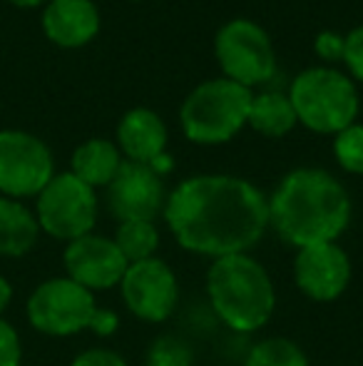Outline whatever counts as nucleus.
<instances>
[{
    "instance_id": "obj_12",
    "label": "nucleus",
    "mask_w": 363,
    "mask_h": 366,
    "mask_svg": "<svg viewBox=\"0 0 363 366\" xmlns=\"http://www.w3.org/2000/svg\"><path fill=\"white\" fill-rule=\"evenodd\" d=\"M63 259L70 280L90 292L117 287L130 267L122 252L117 249L115 239L97 234H85L70 242Z\"/></svg>"
},
{
    "instance_id": "obj_8",
    "label": "nucleus",
    "mask_w": 363,
    "mask_h": 366,
    "mask_svg": "<svg viewBox=\"0 0 363 366\" xmlns=\"http://www.w3.org/2000/svg\"><path fill=\"white\" fill-rule=\"evenodd\" d=\"M217 60L227 80L252 87L267 82L276 70V55L267 30L252 20H232L214 40Z\"/></svg>"
},
{
    "instance_id": "obj_21",
    "label": "nucleus",
    "mask_w": 363,
    "mask_h": 366,
    "mask_svg": "<svg viewBox=\"0 0 363 366\" xmlns=\"http://www.w3.org/2000/svg\"><path fill=\"white\" fill-rule=\"evenodd\" d=\"M334 152L346 172L363 174V125H351L336 135Z\"/></svg>"
},
{
    "instance_id": "obj_7",
    "label": "nucleus",
    "mask_w": 363,
    "mask_h": 366,
    "mask_svg": "<svg viewBox=\"0 0 363 366\" xmlns=\"http://www.w3.org/2000/svg\"><path fill=\"white\" fill-rule=\"evenodd\" d=\"M97 222V197L73 172L55 174L38 194V224L55 239L75 242L92 234Z\"/></svg>"
},
{
    "instance_id": "obj_11",
    "label": "nucleus",
    "mask_w": 363,
    "mask_h": 366,
    "mask_svg": "<svg viewBox=\"0 0 363 366\" xmlns=\"http://www.w3.org/2000/svg\"><path fill=\"white\" fill-rule=\"evenodd\" d=\"M107 202L120 222H152L165 207V184L147 164L127 159L107 184Z\"/></svg>"
},
{
    "instance_id": "obj_24",
    "label": "nucleus",
    "mask_w": 363,
    "mask_h": 366,
    "mask_svg": "<svg viewBox=\"0 0 363 366\" xmlns=\"http://www.w3.org/2000/svg\"><path fill=\"white\" fill-rule=\"evenodd\" d=\"M20 357H23V349H20L18 332L5 319H0V366H20Z\"/></svg>"
},
{
    "instance_id": "obj_27",
    "label": "nucleus",
    "mask_w": 363,
    "mask_h": 366,
    "mask_svg": "<svg viewBox=\"0 0 363 366\" xmlns=\"http://www.w3.org/2000/svg\"><path fill=\"white\" fill-rule=\"evenodd\" d=\"M10 297H13V290H10V285L8 282L0 277V314L8 309V304H10Z\"/></svg>"
},
{
    "instance_id": "obj_25",
    "label": "nucleus",
    "mask_w": 363,
    "mask_h": 366,
    "mask_svg": "<svg viewBox=\"0 0 363 366\" xmlns=\"http://www.w3.org/2000/svg\"><path fill=\"white\" fill-rule=\"evenodd\" d=\"M70 366H127V362L110 349H88Z\"/></svg>"
},
{
    "instance_id": "obj_6",
    "label": "nucleus",
    "mask_w": 363,
    "mask_h": 366,
    "mask_svg": "<svg viewBox=\"0 0 363 366\" xmlns=\"http://www.w3.org/2000/svg\"><path fill=\"white\" fill-rule=\"evenodd\" d=\"M296 120L321 135H339L359 115L354 82L339 70L311 68L296 75L289 92Z\"/></svg>"
},
{
    "instance_id": "obj_13",
    "label": "nucleus",
    "mask_w": 363,
    "mask_h": 366,
    "mask_svg": "<svg viewBox=\"0 0 363 366\" xmlns=\"http://www.w3.org/2000/svg\"><path fill=\"white\" fill-rule=\"evenodd\" d=\"M294 280L306 297L316 302H334L349 287L351 259L336 242L306 247L296 254Z\"/></svg>"
},
{
    "instance_id": "obj_20",
    "label": "nucleus",
    "mask_w": 363,
    "mask_h": 366,
    "mask_svg": "<svg viewBox=\"0 0 363 366\" xmlns=\"http://www.w3.org/2000/svg\"><path fill=\"white\" fill-rule=\"evenodd\" d=\"M244 366H309V359L291 339L272 337L254 344Z\"/></svg>"
},
{
    "instance_id": "obj_1",
    "label": "nucleus",
    "mask_w": 363,
    "mask_h": 366,
    "mask_svg": "<svg viewBox=\"0 0 363 366\" xmlns=\"http://www.w3.org/2000/svg\"><path fill=\"white\" fill-rule=\"evenodd\" d=\"M165 217L187 252L207 257L247 254L269 227L262 189L232 174H197L167 197Z\"/></svg>"
},
{
    "instance_id": "obj_5",
    "label": "nucleus",
    "mask_w": 363,
    "mask_h": 366,
    "mask_svg": "<svg viewBox=\"0 0 363 366\" xmlns=\"http://www.w3.org/2000/svg\"><path fill=\"white\" fill-rule=\"evenodd\" d=\"M249 107V87L237 85L227 77L202 82L182 105V130L197 145H219L232 140L247 125Z\"/></svg>"
},
{
    "instance_id": "obj_19",
    "label": "nucleus",
    "mask_w": 363,
    "mask_h": 366,
    "mask_svg": "<svg viewBox=\"0 0 363 366\" xmlns=\"http://www.w3.org/2000/svg\"><path fill=\"white\" fill-rule=\"evenodd\" d=\"M115 244L127 259V264L152 259L160 247V232L152 222H120Z\"/></svg>"
},
{
    "instance_id": "obj_15",
    "label": "nucleus",
    "mask_w": 363,
    "mask_h": 366,
    "mask_svg": "<svg viewBox=\"0 0 363 366\" xmlns=\"http://www.w3.org/2000/svg\"><path fill=\"white\" fill-rule=\"evenodd\" d=\"M117 140L130 162L150 164L167 149V127L160 115L147 107H135L120 120Z\"/></svg>"
},
{
    "instance_id": "obj_16",
    "label": "nucleus",
    "mask_w": 363,
    "mask_h": 366,
    "mask_svg": "<svg viewBox=\"0 0 363 366\" xmlns=\"http://www.w3.org/2000/svg\"><path fill=\"white\" fill-rule=\"evenodd\" d=\"M38 217L18 199L0 197V257H20L38 242Z\"/></svg>"
},
{
    "instance_id": "obj_28",
    "label": "nucleus",
    "mask_w": 363,
    "mask_h": 366,
    "mask_svg": "<svg viewBox=\"0 0 363 366\" xmlns=\"http://www.w3.org/2000/svg\"><path fill=\"white\" fill-rule=\"evenodd\" d=\"M13 5H18V8H35V5L45 3V0H10Z\"/></svg>"
},
{
    "instance_id": "obj_10",
    "label": "nucleus",
    "mask_w": 363,
    "mask_h": 366,
    "mask_svg": "<svg viewBox=\"0 0 363 366\" xmlns=\"http://www.w3.org/2000/svg\"><path fill=\"white\" fill-rule=\"evenodd\" d=\"M120 292L127 309L145 322H165L175 312L180 299L175 272L157 257L127 267Z\"/></svg>"
},
{
    "instance_id": "obj_26",
    "label": "nucleus",
    "mask_w": 363,
    "mask_h": 366,
    "mask_svg": "<svg viewBox=\"0 0 363 366\" xmlns=\"http://www.w3.org/2000/svg\"><path fill=\"white\" fill-rule=\"evenodd\" d=\"M344 43L346 40L341 38L339 33L324 30V33H319V38H316V53L324 60H341L344 58Z\"/></svg>"
},
{
    "instance_id": "obj_2",
    "label": "nucleus",
    "mask_w": 363,
    "mask_h": 366,
    "mask_svg": "<svg viewBox=\"0 0 363 366\" xmlns=\"http://www.w3.org/2000/svg\"><path fill=\"white\" fill-rule=\"evenodd\" d=\"M349 219V192L324 169H294L269 199V224L296 249L336 242Z\"/></svg>"
},
{
    "instance_id": "obj_3",
    "label": "nucleus",
    "mask_w": 363,
    "mask_h": 366,
    "mask_svg": "<svg viewBox=\"0 0 363 366\" xmlns=\"http://www.w3.org/2000/svg\"><path fill=\"white\" fill-rule=\"evenodd\" d=\"M207 294L217 317L242 334L262 329L276 304L272 277L249 254L214 259L207 274Z\"/></svg>"
},
{
    "instance_id": "obj_18",
    "label": "nucleus",
    "mask_w": 363,
    "mask_h": 366,
    "mask_svg": "<svg viewBox=\"0 0 363 366\" xmlns=\"http://www.w3.org/2000/svg\"><path fill=\"white\" fill-rule=\"evenodd\" d=\"M249 125L267 137H281L296 125V112L291 107V100L281 92H262L252 97L249 107Z\"/></svg>"
},
{
    "instance_id": "obj_17",
    "label": "nucleus",
    "mask_w": 363,
    "mask_h": 366,
    "mask_svg": "<svg viewBox=\"0 0 363 366\" xmlns=\"http://www.w3.org/2000/svg\"><path fill=\"white\" fill-rule=\"evenodd\" d=\"M120 164V149L107 140H88L73 154V174L92 189L107 187Z\"/></svg>"
},
{
    "instance_id": "obj_9",
    "label": "nucleus",
    "mask_w": 363,
    "mask_h": 366,
    "mask_svg": "<svg viewBox=\"0 0 363 366\" xmlns=\"http://www.w3.org/2000/svg\"><path fill=\"white\" fill-rule=\"evenodd\" d=\"M55 177L48 145L30 132L0 130V192L10 199L35 197Z\"/></svg>"
},
{
    "instance_id": "obj_4",
    "label": "nucleus",
    "mask_w": 363,
    "mask_h": 366,
    "mask_svg": "<svg viewBox=\"0 0 363 366\" xmlns=\"http://www.w3.org/2000/svg\"><path fill=\"white\" fill-rule=\"evenodd\" d=\"M28 319L38 332L50 337H70L85 329L97 337H110L120 327L117 314L97 307L92 292L70 277L43 282L28 299Z\"/></svg>"
},
{
    "instance_id": "obj_22",
    "label": "nucleus",
    "mask_w": 363,
    "mask_h": 366,
    "mask_svg": "<svg viewBox=\"0 0 363 366\" xmlns=\"http://www.w3.org/2000/svg\"><path fill=\"white\" fill-rule=\"evenodd\" d=\"M150 366H192V352L175 337H162L147 354Z\"/></svg>"
},
{
    "instance_id": "obj_23",
    "label": "nucleus",
    "mask_w": 363,
    "mask_h": 366,
    "mask_svg": "<svg viewBox=\"0 0 363 366\" xmlns=\"http://www.w3.org/2000/svg\"><path fill=\"white\" fill-rule=\"evenodd\" d=\"M344 40L346 43H344V58L341 60H346L351 75H356L363 82V25L351 30Z\"/></svg>"
},
{
    "instance_id": "obj_14",
    "label": "nucleus",
    "mask_w": 363,
    "mask_h": 366,
    "mask_svg": "<svg viewBox=\"0 0 363 366\" xmlns=\"http://www.w3.org/2000/svg\"><path fill=\"white\" fill-rule=\"evenodd\" d=\"M43 30L60 48H80L97 35L100 13L92 0H50L43 13Z\"/></svg>"
}]
</instances>
